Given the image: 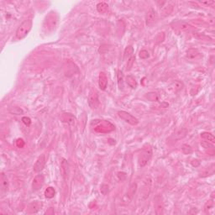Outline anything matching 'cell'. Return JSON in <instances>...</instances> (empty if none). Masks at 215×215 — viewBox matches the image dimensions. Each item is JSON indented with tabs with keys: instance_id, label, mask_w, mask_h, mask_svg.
I'll return each mask as SVG.
<instances>
[{
	"instance_id": "cell-1",
	"label": "cell",
	"mask_w": 215,
	"mask_h": 215,
	"mask_svg": "<svg viewBox=\"0 0 215 215\" xmlns=\"http://www.w3.org/2000/svg\"><path fill=\"white\" fill-rule=\"evenodd\" d=\"M32 20L31 19H27L25 20L24 22L18 27L17 31H16V38L19 40H22L25 36H26L29 32L31 31L32 28Z\"/></svg>"
},
{
	"instance_id": "cell-2",
	"label": "cell",
	"mask_w": 215,
	"mask_h": 215,
	"mask_svg": "<svg viewBox=\"0 0 215 215\" xmlns=\"http://www.w3.org/2000/svg\"><path fill=\"white\" fill-rule=\"evenodd\" d=\"M58 23V17L57 14L55 12H51L48 15L45 17L44 22V29L46 31V32L52 31L57 25Z\"/></svg>"
},
{
	"instance_id": "cell-3",
	"label": "cell",
	"mask_w": 215,
	"mask_h": 215,
	"mask_svg": "<svg viewBox=\"0 0 215 215\" xmlns=\"http://www.w3.org/2000/svg\"><path fill=\"white\" fill-rule=\"evenodd\" d=\"M96 125L94 127V130L97 133H109L114 129V125L106 120H96Z\"/></svg>"
},
{
	"instance_id": "cell-4",
	"label": "cell",
	"mask_w": 215,
	"mask_h": 215,
	"mask_svg": "<svg viewBox=\"0 0 215 215\" xmlns=\"http://www.w3.org/2000/svg\"><path fill=\"white\" fill-rule=\"evenodd\" d=\"M151 155H152L151 148L149 147V148H145L143 150L138 156V163H139L140 167H145L151 158Z\"/></svg>"
},
{
	"instance_id": "cell-5",
	"label": "cell",
	"mask_w": 215,
	"mask_h": 215,
	"mask_svg": "<svg viewBox=\"0 0 215 215\" xmlns=\"http://www.w3.org/2000/svg\"><path fill=\"white\" fill-rule=\"evenodd\" d=\"M88 104L92 109H96L99 105V98L98 94L95 90H91L88 95Z\"/></svg>"
},
{
	"instance_id": "cell-6",
	"label": "cell",
	"mask_w": 215,
	"mask_h": 215,
	"mask_svg": "<svg viewBox=\"0 0 215 215\" xmlns=\"http://www.w3.org/2000/svg\"><path fill=\"white\" fill-rule=\"evenodd\" d=\"M118 115H119V118H121L126 123H129L131 125H136L139 123V120L136 119L135 117H134L133 115L129 114L128 112H125V111H119Z\"/></svg>"
},
{
	"instance_id": "cell-7",
	"label": "cell",
	"mask_w": 215,
	"mask_h": 215,
	"mask_svg": "<svg viewBox=\"0 0 215 215\" xmlns=\"http://www.w3.org/2000/svg\"><path fill=\"white\" fill-rule=\"evenodd\" d=\"M44 182L45 177L42 174L36 176L35 178H34L33 182H32V190H33L34 192L38 191L39 189L42 187V186L44 184Z\"/></svg>"
},
{
	"instance_id": "cell-8",
	"label": "cell",
	"mask_w": 215,
	"mask_h": 215,
	"mask_svg": "<svg viewBox=\"0 0 215 215\" xmlns=\"http://www.w3.org/2000/svg\"><path fill=\"white\" fill-rule=\"evenodd\" d=\"M154 206H155V210L156 214H162L163 210H164V205H163L161 196L158 195L154 198Z\"/></svg>"
},
{
	"instance_id": "cell-9",
	"label": "cell",
	"mask_w": 215,
	"mask_h": 215,
	"mask_svg": "<svg viewBox=\"0 0 215 215\" xmlns=\"http://www.w3.org/2000/svg\"><path fill=\"white\" fill-rule=\"evenodd\" d=\"M157 20V13L155 12V10L153 9H150L146 13L145 16V22H146V25H152L154 23L156 22Z\"/></svg>"
},
{
	"instance_id": "cell-10",
	"label": "cell",
	"mask_w": 215,
	"mask_h": 215,
	"mask_svg": "<svg viewBox=\"0 0 215 215\" xmlns=\"http://www.w3.org/2000/svg\"><path fill=\"white\" fill-rule=\"evenodd\" d=\"M136 188H137V184L136 183H132L130 185V187H129V191H128V193L125 194V196L123 198V202L124 203H129V202L132 200V198L134 197V195H135V193L136 192Z\"/></svg>"
},
{
	"instance_id": "cell-11",
	"label": "cell",
	"mask_w": 215,
	"mask_h": 215,
	"mask_svg": "<svg viewBox=\"0 0 215 215\" xmlns=\"http://www.w3.org/2000/svg\"><path fill=\"white\" fill-rule=\"evenodd\" d=\"M45 166V155L43 154V155H40L36 160L33 169L35 172H40L44 169Z\"/></svg>"
},
{
	"instance_id": "cell-12",
	"label": "cell",
	"mask_w": 215,
	"mask_h": 215,
	"mask_svg": "<svg viewBox=\"0 0 215 215\" xmlns=\"http://www.w3.org/2000/svg\"><path fill=\"white\" fill-rule=\"evenodd\" d=\"M61 167H62V176H64V178L66 180L68 178V176H69V174H70V166H69V163H68V161H66V159H62Z\"/></svg>"
},
{
	"instance_id": "cell-13",
	"label": "cell",
	"mask_w": 215,
	"mask_h": 215,
	"mask_svg": "<svg viewBox=\"0 0 215 215\" xmlns=\"http://www.w3.org/2000/svg\"><path fill=\"white\" fill-rule=\"evenodd\" d=\"M191 27L192 26H191L189 24H187V23L186 22H183V21H179V22L174 23V24L172 25V28H173V29L178 30V31H187V30H189Z\"/></svg>"
},
{
	"instance_id": "cell-14",
	"label": "cell",
	"mask_w": 215,
	"mask_h": 215,
	"mask_svg": "<svg viewBox=\"0 0 215 215\" xmlns=\"http://www.w3.org/2000/svg\"><path fill=\"white\" fill-rule=\"evenodd\" d=\"M61 119L62 120V122L68 123V124H71V125L74 124L75 122H76V118H75L74 115L71 114H69V113H65V114H62V117H61Z\"/></svg>"
},
{
	"instance_id": "cell-15",
	"label": "cell",
	"mask_w": 215,
	"mask_h": 215,
	"mask_svg": "<svg viewBox=\"0 0 215 215\" xmlns=\"http://www.w3.org/2000/svg\"><path fill=\"white\" fill-rule=\"evenodd\" d=\"M98 86L101 90H105L108 86V77L104 72H100L98 77Z\"/></svg>"
},
{
	"instance_id": "cell-16",
	"label": "cell",
	"mask_w": 215,
	"mask_h": 215,
	"mask_svg": "<svg viewBox=\"0 0 215 215\" xmlns=\"http://www.w3.org/2000/svg\"><path fill=\"white\" fill-rule=\"evenodd\" d=\"M1 182H0V186H1V193L2 194L7 193L8 191V187H9V182H8V179L4 175V173L1 174Z\"/></svg>"
},
{
	"instance_id": "cell-17",
	"label": "cell",
	"mask_w": 215,
	"mask_h": 215,
	"mask_svg": "<svg viewBox=\"0 0 215 215\" xmlns=\"http://www.w3.org/2000/svg\"><path fill=\"white\" fill-rule=\"evenodd\" d=\"M42 207V203L38 201H35V202H32L30 204L29 206V212L33 214V213H37L38 211L40 210V208H41Z\"/></svg>"
},
{
	"instance_id": "cell-18",
	"label": "cell",
	"mask_w": 215,
	"mask_h": 215,
	"mask_svg": "<svg viewBox=\"0 0 215 215\" xmlns=\"http://www.w3.org/2000/svg\"><path fill=\"white\" fill-rule=\"evenodd\" d=\"M201 138L203 139L204 141H207V142H209L211 144H214L215 143V138L214 135H212L211 133H208V132H203L201 134Z\"/></svg>"
},
{
	"instance_id": "cell-19",
	"label": "cell",
	"mask_w": 215,
	"mask_h": 215,
	"mask_svg": "<svg viewBox=\"0 0 215 215\" xmlns=\"http://www.w3.org/2000/svg\"><path fill=\"white\" fill-rule=\"evenodd\" d=\"M204 211L208 214L213 215L214 214V203L213 202V199H212V201H208L207 202L206 205L204 207Z\"/></svg>"
},
{
	"instance_id": "cell-20",
	"label": "cell",
	"mask_w": 215,
	"mask_h": 215,
	"mask_svg": "<svg viewBox=\"0 0 215 215\" xmlns=\"http://www.w3.org/2000/svg\"><path fill=\"white\" fill-rule=\"evenodd\" d=\"M173 10V6L171 4H167V6L165 7H162L161 9V15L163 17H167L168 15H170L171 13L172 12Z\"/></svg>"
},
{
	"instance_id": "cell-21",
	"label": "cell",
	"mask_w": 215,
	"mask_h": 215,
	"mask_svg": "<svg viewBox=\"0 0 215 215\" xmlns=\"http://www.w3.org/2000/svg\"><path fill=\"white\" fill-rule=\"evenodd\" d=\"M214 165L213 164L211 167H208V169L206 168V169L202 171V172H201L200 176H202V177H206V176H209L214 175Z\"/></svg>"
},
{
	"instance_id": "cell-22",
	"label": "cell",
	"mask_w": 215,
	"mask_h": 215,
	"mask_svg": "<svg viewBox=\"0 0 215 215\" xmlns=\"http://www.w3.org/2000/svg\"><path fill=\"white\" fill-rule=\"evenodd\" d=\"M97 10L98 13H107V11L109 10V5L107 4L106 3H103V2L99 3L97 5Z\"/></svg>"
},
{
	"instance_id": "cell-23",
	"label": "cell",
	"mask_w": 215,
	"mask_h": 215,
	"mask_svg": "<svg viewBox=\"0 0 215 215\" xmlns=\"http://www.w3.org/2000/svg\"><path fill=\"white\" fill-rule=\"evenodd\" d=\"M126 83L133 89H135L137 88V82L135 79V77L133 76H131V75H129L126 77Z\"/></svg>"
},
{
	"instance_id": "cell-24",
	"label": "cell",
	"mask_w": 215,
	"mask_h": 215,
	"mask_svg": "<svg viewBox=\"0 0 215 215\" xmlns=\"http://www.w3.org/2000/svg\"><path fill=\"white\" fill-rule=\"evenodd\" d=\"M187 130L186 129H181L175 133V135H174L175 140L177 141V140H181V139L184 138L185 136L187 135Z\"/></svg>"
},
{
	"instance_id": "cell-25",
	"label": "cell",
	"mask_w": 215,
	"mask_h": 215,
	"mask_svg": "<svg viewBox=\"0 0 215 215\" xmlns=\"http://www.w3.org/2000/svg\"><path fill=\"white\" fill-rule=\"evenodd\" d=\"M145 97L150 102H156L159 100L158 94H157L156 92H148V93H146Z\"/></svg>"
},
{
	"instance_id": "cell-26",
	"label": "cell",
	"mask_w": 215,
	"mask_h": 215,
	"mask_svg": "<svg viewBox=\"0 0 215 215\" xmlns=\"http://www.w3.org/2000/svg\"><path fill=\"white\" fill-rule=\"evenodd\" d=\"M198 56H199V53L196 49H189L188 51H187V57L189 59H194Z\"/></svg>"
},
{
	"instance_id": "cell-27",
	"label": "cell",
	"mask_w": 215,
	"mask_h": 215,
	"mask_svg": "<svg viewBox=\"0 0 215 215\" xmlns=\"http://www.w3.org/2000/svg\"><path fill=\"white\" fill-rule=\"evenodd\" d=\"M182 87H183L182 83H181L179 81H176V82L171 84V86H170V88L172 89L174 92H177V91H179L181 89H182Z\"/></svg>"
},
{
	"instance_id": "cell-28",
	"label": "cell",
	"mask_w": 215,
	"mask_h": 215,
	"mask_svg": "<svg viewBox=\"0 0 215 215\" xmlns=\"http://www.w3.org/2000/svg\"><path fill=\"white\" fill-rule=\"evenodd\" d=\"M55 194H56V190L52 187H49L45 191V196L47 198H54Z\"/></svg>"
},
{
	"instance_id": "cell-29",
	"label": "cell",
	"mask_w": 215,
	"mask_h": 215,
	"mask_svg": "<svg viewBox=\"0 0 215 215\" xmlns=\"http://www.w3.org/2000/svg\"><path fill=\"white\" fill-rule=\"evenodd\" d=\"M118 84H119V89H123V74L121 71H118Z\"/></svg>"
},
{
	"instance_id": "cell-30",
	"label": "cell",
	"mask_w": 215,
	"mask_h": 215,
	"mask_svg": "<svg viewBox=\"0 0 215 215\" xmlns=\"http://www.w3.org/2000/svg\"><path fill=\"white\" fill-rule=\"evenodd\" d=\"M133 53H134V48L132 47L131 45H129V46H127V47L125 48V50H124V55H123V57H124V58H127V57H129V56H131Z\"/></svg>"
},
{
	"instance_id": "cell-31",
	"label": "cell",
	"mask_w": 215,
	"mask_h": 215,
	"mask_svg": "<svg viewBox=\"0 0 215 215\" xmlns=\"http://www.w3.org/2000/svg\"><path fill=\"white\" fill-rule=\"evenodd\" d=\"M201 145L203 148H205V149H211V150H214V145L213 144H211L209 142H207V141H202L201 142Z\"/></svg>"
},
{
	"instance_id": "cell-32",
	"label": "cell",
	"mask_w": 215,
	"mask_h": 215,
	"mask_svg": "<svg viewBox=\"0 0 215 215\" xmlns=\"http://www.w3.org/2000/svg\"><path fill=\"white\" fill-rule=\"evenodd\" d=\"M135 57H131L128 60L127 67H126L127 70H130V69H131V67L133 66V64H134V62H135Z\"/></svg>"
},
{
	"instance_id": "cell-33",
	"label": "cell",
	"mask_w": 215,
	"mask_h": 215,
	"mask_svg": "<svg viewBox=\"0 0 215 215\" xmlns=\"http://www.w3.org/2000/svg\"><path fill=\"white\" fill-rule=\"evenodd\" d=\"M182 151H183L186 155H188V154L192 153L193 150H192V148H191L189 145H184L182 146Z\"/></svg>"
},
{
	"instance_id": "cell-34",
	"label": "cell",
	"mask_w": 215,
	"mask_h": 215,
	"mask_svg": "<svg viewBox=\"0 0 215 215\" xmlns=\"http://www.w3.org/2000/svg\"><path fill=\"white\" fill-rule=\"evenodd\" d=\"M149 57V52L147 51H145V50H143V51H141V52H140V57H141V59H147Z\"/></svg>"
},
{
	"instance_id": "cell-35",
	"label": "cell",
	"mask_w": 215,
	"mask_h": 215,
	"mask_svg": "<svg viewBox=\"0 0 215 215\" xmlns=\"http://www.w3.org/2000/svg\"><path fill=\"white\" fill-rule=\"evenodd\" d=\"M101 193L103 194V195H106L108 192H109V186L106 184H103L101 187V189H100Z\"/></svg>"
},
{
	"instance_id": "cell-36",
	"label": "cell",
	"mask_w": 215,
	"mask_h": 215,
	"mask_svg": "<svg viewBox=\"0 0 215 215\" xmlns=\"http://www.w3.org/2000/svg\"><path fill=\"white\" fill-rule=\"evenodd\" d=\"M22 122L25 125H27V126H29V125H31V119L29 118V117H23L22 118Z\"/></svg>"
},
{
	"instance_id": "cell-37",
	"label": "cell",
	"mask_w": 215,
	"mask_h": 215,
	"mask_svg": "<svg viewBox=\"0 0 215 215\" xmlns=\"http://www.w3.org/2000/svg\"><path fill=\"white\" fill-rule=\"evenodd\" d=\"M16 145H17L18 147L22 148L23 146L25 145V142H24V141H23L22 139H19V140L16 141Z\"/></svg>"
},
{
	"instance_id": "cell-38",
	"label": "cell",
	"mask_w": 215,
	"mask_h": 215,
	"mask_svg": "<svg viewBox=\"0 0 215 215\" xmlns=\"http://www.w3.org/2000/svg\"><path fill=\"white\" fill-rule=\"evenodd\" d=\"M11 112H12V113H13L14 114H19L20 113L22 114L23 110L20 109H19V108H14L13 111H11Z\"/></svg>"
},
{
	"instance_id": "cell-39",
	"label": "cell",
	"mask_w": 215,
	"mask_h": 215,
	"mask_svg": "<svg viewBox=\"0 0 215 215\" xmlns=\"http://www.w3.org/2000/svg\"><path fill=\"white\" fill-rule=\"evenodd\" d=\"M118 176H119V178L120 180L123 181L125 179L126 175H125V173H123V172H119V173H118Z\"/></svg>"
},
{
	"instance_id": "cell-40",
	"label": "cell",
	"mask_w": 215,
	"mask_h": 215,
	"mask_svg": "<svg viewBox=\"0 0 215 215\" xmlns=\"http://www.w3.org/2000/svg\"><path fill=\"white\" fill-rule=\"evenodd\" d=\"M202 4H208V5L214 4V1H209V2H202Z\"/></svg>"
}]
</instances>
